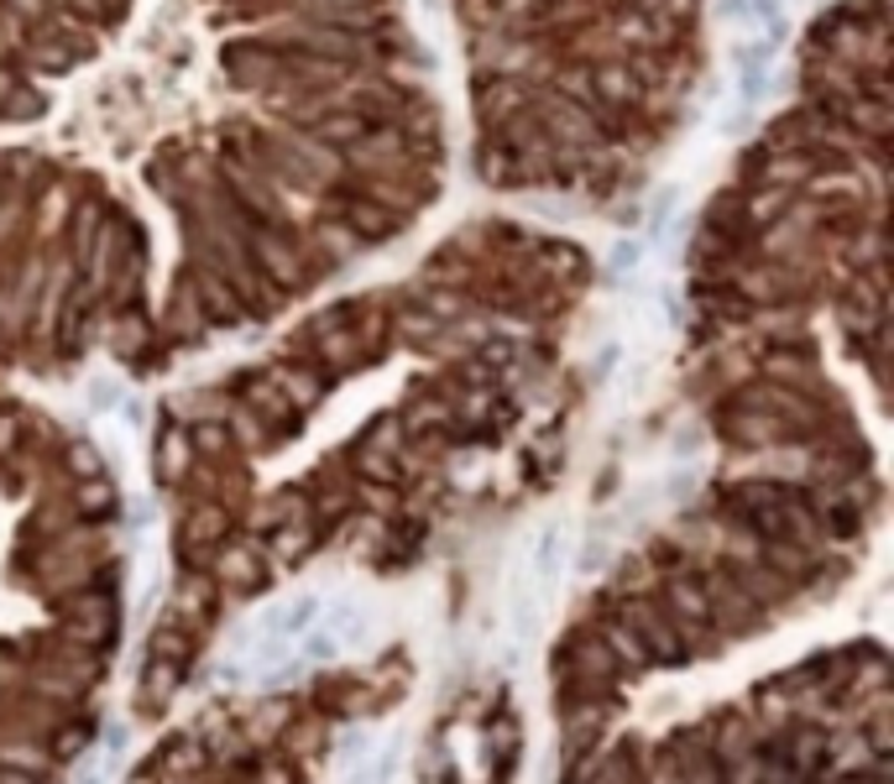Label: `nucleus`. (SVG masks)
<instances>
[{
	"mask_svg": "<svg viewBox=\"0 0 894 784\" xmlns=\"http://www.w3.org/2000/svg\"><path fill=\"white\" fill-rule=\"evenodd\" d=\"M774 48H779V42H769V37H758V42H743V48H738V95H743V110H754L758 95H764Z\"/></svg>",
	"mask_w": 894,
	"mask_h": 784,
	"instance_id": "1",
	"label": "nucleus"
},
{
	"mask_svg": "<svg viewBox=\"0 0 894 784\" xmlns=\"http://www.w3.org/2000/svg\"><path fill=\"white\" fill-rule=\"evenodd\" d=\"M743 11L764 21V37H769V42L785 37V11H779V0H743Z\"/></svg>",
	"mask_w": 894,
	"mask_h": 784,
	"instance_id": "2",
	"label": "nucleus"
}]
</instances>
